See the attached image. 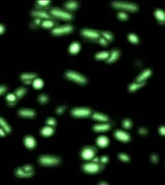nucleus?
<instances>
[{"instance_id":"nucleus-1","label":"nucleus","mask_w":165,"mask_h":185,"mask_svg":"<svg viewBox=\"0 0 165 185\" xmlns=\"http://www.w3.org/2000/svg\"><path fill=\"white\" fill-rule=\"evenodd\" d=\"M38 161L40 165L43 166H55L58 165L61 162L58 157L46 155L40 156Z\"/></svg>"},{"instance_id":"nucleus-2","label":"nucleus","mask_w":165,"mask_h":185,"mask_svg":"<svg viewBox=\"0 0 165 185\" xmlns=\"http://www.w3.org/2000/svg\"><path fill=\"white\" fill-rule=\"evenodd\" d=\"M65 76L70 80L74 81L80 84H85L87 82V79L83 76H82L79 72L74 71H68L65 72Z\"/></svg>"},{"instance_id":"nucleus-3","label":"nucleus","mask_w":165,"mask_h":185,"mask_svg":"<svg viewBox=\"0 0 165 185\" xmlns=\"http://www.w3.org/2000/svg\"><path fill=\"white\" fill-rule=\"evenodd\" d=\"M102 167L99 165L98 162H92L89 163H85L82 165V168L85 172L93 173H96L99 171L101 169Z\"/></svg>"},{"instance_id":"nucleus-4","label":"nucleus","mask_w":165,"mask_h":185,"mask_svg":"<svg viewBox=\"0 0 165 185\" xmlns=\"http://www.w3.org/2000/svg\"><path fill=\"white\" fill-rule=\"evenodd\" d=\"M50 12L55 17L63 19V20H70L72 18V14L67 12V11L61 10V9L52 8L50 10Z\"/></svg>"},{"instance_id":"nucleus-5","label":"nucleus","mask_w":165,"mask_h":185,"mask_svg":"<svg viewBox=\"0 0 165 185\" xmlns=\"http://www.w3.org/2000/svg\"><path fill=\"white\" fill-rule=\"evenodd\" d=\"M112 5L113 6L116 7V8H119L122 9H127V10L129 11H136L138 8V6L134 4L131 3H127V2H112Z\"/></svg>"},{"instance_id":"nucleus-6","label":"nucleus","mask_w":165,"mask_h":185,"mask_svg":"<svg viewBox=\"0 0 165 185\" xmlns=\"http://www.w3.org/2000/svg\"><path fill=\"white\" fill-rule=\"evenodd\" d=\"M73 30V27L71 25H65L61 26H57L51 30V33L55 35H63L65 33H69Z\"/></svg>"},{"instance_id":"nucleus-7","label":"nucleus","mask_w":165,"mask_h":185,"mask_svg":"<svg viewBox=\"0 0 165 185\" xmlns=\"http://www.w3.org/2000/svg\"><path fill=\"white\" fill-rule=\"evenodd\" d=\"M91 112V109L88 108H74L70 113L74 117H86L90 115Z\"/></svg>"},{"instance_id":"nucleus-8","label":"nucleus","mask_w":165,"mask_h":185,"mask_svg":"<svg viewBox=\"0 0 165 185\" xmlns=\"http://www.w3.org/2000/svg\"><path fill=\"white\" fill-rule=\"evenodd\" d=\"M81 32L84 37L89 39H97L99 38V37H100V33H99L98 32L91 29H83L81 30Z\"/></svg>"},{"instance_id":"nucleus-9","label":"nucleus","mask_w":165,"mask_h":185,"mask_svg":"<svg viewBox=\"0 0 165 185\" xmlns=\"http://www.w3.org/2000/svg\"><path fill=\"white\" fill-rule=\"evenodd\" d=\"M94 150L90 147H86L82 150L81 157L85 160H90L94 156Z\"/></svg>"},{"instance_id":"nucleus-10","label":"nucleus","mask_w":165,"mask_h":185,"mask_svg":"<svg viewBox=\"0 0 165 185\" xmlns=\"http://www.w3.org/2000/svg\"><path fill=\"white\" fill-rule=\"evenodd\" d=\"M19 116L23 118H33L35 116L36 113L34 110L32 109H20L18 111Z\"/></svg>"},{"instance_id":"nucleus-11","label":"nucleus","mask_w":165,"mask_h":185,"mask_svg":"<svg viewBox=\"0 0 165 185\" xmlns=\"http://www.w3.org/2000/svg\"><path fill=\"white\" fill-rule=\"evenodd\" d=\"M15 173L16 177H31L34 174V172H28L23 169L22 167H19L16 168Z\"/></svg>"},{"instance_id":"nucleus-12","label":"nucleus","mask_w":165,"mask_h":185,"mask_svg":"<svg viewBox=\"0 0 165 185\" xmlns=\"http://www.w3.org/2000/svg\"><path fill=\"white\" fill-rule=\"evenodd\" d=\"M114 135L117 139H118L123 142H127L128 140H129V138H130L128 133H127L126 132L123 131H121V130L116 131L114 133Z\"/></svg>"},{"instance_id":"nucleus-13","label":"nucleus","mask_w":165,"mask_h":185,"mask_svg":"<svg viewBox=\"0 0 165 185\" xmlns=\"http://www.w3.org/2000/svg\"><path fill=\"white\" fill-rule=\"evenodd\" d=\"M37 78V75L35 73H22L20 76V79L23 83L30 84L32 82V79Z\"/></svg>"},{"instance_id":"nucleus-14","label":"nucleus","mask_w":165,"mask_h":185,"mask_svg":"<svg viewBox=\"0 0 165 185\" xmlns=\"http://www.w3.org/2000/svg\"><path fill=\"white\" fill-rule=\"evenodd\" d=\"M31 15L34 17H37V18H48L50 19L52 17L49 14L45 12L44 11L41 10H34L31 11Z\"/></svg>"},{"instance_id":"nucleus-15","label":"nucleus","mask_w":165,"mask_h":185,"mask_svg":"<svg viewBox=\"0 0 165 185\" xmlns=\"http://www.w3.org/2000/svg\"><path fill=\"white\" fill-rule=\"evenodd\" d=\"M23 141H24V144L26 145V146L28 149H30L34 148L35 144H36L35 140L31 136H26L24 137Z\"/></svg>"},{"instance_id":"nucleus-16","label":"nucleus","mask_w":165,"mask_h":185,"mask_svg":"<svg viewBox=\"0 0 165 185\" xmlns=\"http://www.w3.org/2000/svg\"><path fill=\"white\" fill-rule=\"evenodd\" d=\"M119 54H120L119 51L118 50V49H116V48L114 49V50H112V52H111V53L110 54L109 57L107 58V60H106V62H108V63L114 62V61L116 60L118 57Z\"/></svg>"},{"instance_id":"nucleus-17","label":"nucleus","mask_w":165,"mask_h":185,"mask_svg":"<svg viewBox=\"0 0 165 185\" xmlns=\"http://www.w3.org/2000/svg\"><path fill=\"white\" fill-rule=\"evenodd\" d=\"M151 72H152V71H151L150 69L145 70L142 73H140L137 78H136V82H144V80H145L146 78H148V77L150 76Z\"/></svg>"},{"instance_id":"nucleus-18","label":"nucleus","mask_w":165,"mask_h":185,"mask_svg":"<svg viewBox=\"0 0 165 185\" xmlns=\"http://www.w3.org/2000/svg\"><path fill=\"white\" fill-rule=\"evenodd\" d=\"M0 127L3 129L6 133H10L11 131V128L10 126L8 125L5 119L0 117Z\"/></svg>"},{"instance_id":"nucleus-19","label":"nucleus","mask_w":165,"mask_h":185,"mask_svg":"<svg viewBox=\"0 0 165 185\" xmlns=\"http://www.w3.org/2000/svg\"><path fill=\"white\" fill-rule=\"evenodd\" d=\"M110 125L109 124H101V125H96L93 126V129L96 131H102L109 129Z\"/></svg>"},{"instance_id":"nucleus-20","label":"nucleus","mask_w":165,"mask_h":185,"mask_svg":"<svg viewBox=\"0 0 165 185\" xmlns=\"http://www.w3.org/2000/svg\"><path fill=\"white\" fill-rule=\"evenodd\" d=\"M54 132V130L52 126H46L41 130V135H43L44 136H49L51 135Z\"/></svg>"},{"instance_id":"nucleus-21","label":"nucleus","mask_w":165,"mask_h":185,"mask_svg":"<svg viewBox=\"0 0 165 185\" xmlns=\"http://www.w3.org/2000/svg\"><path fill=\"white\" fill-rule=\"evenodd\" d=\"M79 49H80V45L79 42H74L70 44L69 47V51L71 54H75L79 51Z\"/></svg>"},{"instance_id":"nucleus-22","label":"nucleus","mask_w":165,"mask_h":185,"mask_svg":"<svg viewBox=\"0 0 165 185\" xmlns=\"http://www.w3.org/2000/svg\"><path fill=\"white\" fill-rule=\"evenodd\" d=\"M92 118L96 119H98V120L104 121V122H107L108 121V119H109L108 117L106 116L105 115L99 113L98 112H94L92 114Z\"/></svg>"},{"instance_id":"nucleus-23","label":"nucleus","mask_w":165,"mask_h":185,"mask_svg":"<svg viewBox=\"0 0 165 185\" xmlns=\"http://www.w3.org/2000/svg\"><path fill=\"white\" fill-rule=\"evenodd\" d=\"M96 142L98 146L104 147L108 144V139L105 136H100L96 140Z\"/></svg>"},{"instance_id":"nucleus-24","label":"nucleus","mask_w":165,"mask_h":185,"mask_svg":"<svg viewBox=\"0 0 165 185\" xmlns=\"http://www.w3.org/2000/svg\"><path fill=\"white\" fill-rule=\"evenodd\" d=\"M144 84H145V81H144V82H136L132 83L129 86L128 89H129V91H135L136 88H138L139 87H140V86H143Z\"/></svg>"},{"instance_id":"nucleus-25","label":"nucleus","mask_w":165,"mask_h":185,"mask_svg":"<svg viewBox=\"0 0 165 185\" xmlns=\"http://www.w3.org/2000/svg\"><path fill=\"white\" fill-rule=\"evenodd\" d=\"M64 6L69 10H74L78 6V3L75 1H68L64 4Z\"/></svg>"},{"instance_id":"nucleus-26","label":"nucleus","mask_w":165,"mask_h":185,"mask_svg":"<svg viewBox=\"0 0 165 185\" xmlns=\"http://www.w3.org/2000/svg\"><path fill=\"white\" fill-rule=\"evenodd\" d=\"M6 100L8 102V105H14L15 104L16 100V97L15 94H13V93H10L8 95L6 96Z\"/></svg>"},{"instance_id":"nucleus-27","label":"nucleus","mask_w":165,"mask_h":185,"mask_svg":"<svg viewBox=\"0 0 165 185\" xmlns=\"http://www.w3.org/2000/svg\"><path fill=\"white\" fill-rule=\"evenodd\" d=\"M26 92V89L25 88L23 87H20L18 88H16V89L15 91V95H16V98H18V99H20L23 96V95L25 94Z\"/></svg>"},{"instance_id":"nucleus-28","label":"nucleus","mask_w":165,"mask_h":185,"mask_svg":"<svg viewBox=\"0 0 165 185\" xmlns=\"http://www.w3.org/2000/svg\"><path fill=\"white\" fill-rule=\"evenodd\" d=\"M110 53L107 52V51H103V52H100L97 53L95 55V58L96 59H107V58L109 57Z\"/></svg>"},{"instance_id":"nucleus-29","label":"nucleus","mask_w":165,"mask_h":185,"mask_svg":"<svg viewBox=\"0 0 165 185\" xmlns=\"http://www.w3.org/2000/svg\"><path fill=\"white\" fill-rule=\"evenodd\" d=\"M155 15L156 16V17L158 19V20H160V22H163L164 20V15L163 11L160 9H157L156 11H155Z\"/></svg>"},{"instance_id":"nucleus-30","label":"nucleus","mask_w":165,"mask_h":185,"mask_svg":"<svg viewBox=\"0 0 165 185\" xmlns=\"http://www.w3.org/2000/svg\"><path fill=\"white\" fill-rule=\"evenodd\" d=\"M32 85L35 88H41L43 86V81L40 78H35L32 82Z\"/></svg>"},{"instance_id":"nucleus-31","label":"nucleus","mask_w":165,"mask_h":185,"mask_svg":"<svg viewBox=\"0 0 165 185\" xmlns=\"http://www.w3.org/2000/svg\"><path fill=\"white\" fill-rule=\"evenodd\" d=\"M55 25V22L52 20H44L41 22V26L44 28H51Z\"/></svg>"},{"instance_id":"nucleus-32","label":"nucleus","mask_w":165,"mask_h":185,"mask_svg":"<svg viewBox=\"0 0 165 185\" xmlns=\"http://www.w3.org/2000/svg\"><path fill=\"white\" fill-rule=\"evenodd\" d=\"M38 100L40 103H41V104H45V103H46L48 101V97L47 96V95L44 94V93H42V94L39 95Z\"/></svg>"},{"instance_id":"nucleus-33","label":"nucleus","mask_w":165,"mask_h":185,"mask_svg":"<svg viewBox=\"0 0 165 185\" xmlns=\"http://www.w3.org/2000/svg\"><path fill=\"white\" fill-rule=\"evenodd\" d=\"M128 38H129V40H130L132 42V43L136 44V43H138V37L136 36L135 34L133 33V32H131V33L129 34Z\"/></svg>"},{"instance_id":"nucleus-34","label":"nucleus","mask_w":165,"mask_h":185,"mask_svg":"<svg viewBox=\"0 0 165 185\" xmlns=\"http://www.w3.org/2000/svg\"><path fill=\"white\" fill-rule=\"evenodd\" d=\"M101 34L103 35V37H104L105 39H107V40H108V41L112 40V38H113L112 34L110 32H101Z\"/></svg>"},{"instance_id":"nucleus-35","label":"nucleus","mask_w":165,"mask_h":185,"mask_svg":"<svg viewBox=\"0 0 165 185\" xmlns=\"http://www.w3.org/2000/svg\"><path fill=\"white\" fill-rule=\"evenodd\" d=\"M118 158L120 160L124 162H128L129 160V157L125 153H119Z\"/></svg>"},{"instance_id":"nucleus-36","label":"nucleus","mask_w":165,"mask_h":185,"mask_svg":"<svg viewBox=\"0 0 165 185\" xmlns=\"http://www.w3.org/2000/svg\"><path fill=\"white\" fill-rule=\"evenodd\" d=\"M122 125L125 128H129L131 126V122L129 119H125L122 122Z\"/></svg>"},{"instance_id":"nucleus-37","label":"nucleus","mask_w":165,"mask_h":185,"mask_svg":"<svg viewBox=\"0 0 165 185\" xmlns=\"http://www.w3.org/2000/svg\"><path fill=\"white\" fill-rule=\"evenodd\" d=\"M46 124L48 125V126H53L55 125L56 124V122H55V119L52 118H48L46 120Z\"/></svg>"},{"instance_id":"nucleus-38","label":"nucleus","mask_w":165,"mask_h":185,"mask_svg":"<svg viewBox=\"0 0 165 185\" xmlns=\"http://www.w3.org/2000/svg\"><path fill=\"white\" fill-rule=\"evenodd\" d=\"M37 5L39 6L45 7L48 5V4H50V1H47V0H45V1H41V0H40V1L37 2Z\"/></svg>"},{"instance_id":"nucleus-39","label":"nucleus","mask_w":165,"mask_h":185,"mask_svg":"<svg viewBox=\"0 0 165 185\" xmlns=\"http://www.w3.org/2000/svg\"><path fill=\"white\" fill-rule=\"evenodd\" d=\"M23 169H24L26 171L28 172H34V171H33V168L31 165H26L24 166H23L22 167Z\"/></svg>"},{"instance_id":"nucleus-40","label":"nucleus","mask_w":165,"mask_h":185,"mask_svg":"<svg viewBox=\"0 0 165 185\" xmlns=\"http://www.w3.org/2000/svg\"><path fill=\"white\" fill-rule=\"evenodd\" d=\"M65 106H60L56 109V113L57 114H61L65 109Z\"/></svg>"},{"instance_id":"nucleus-41","label":"nucleus","mask_w":165,"mask_h":185,"mask_svg":"<svg viewBox=\"0 0 165 185\" xmlns=\"http://www.w3.org/2000/svg\"><path fill=\"white\" fill-rule=\"evenodd\" d=\"M118 16L119 18L122 19V20H126L127 19V15L126 13H124V12H122V11H120V12L118 13Z\"/></svg>"},{"instance_id":"nucleus-42","label":"nucleus","mask_w":165,"mask_h":185,"mask_svg":"<svg viewBox=\"0 0 165 185\" xmlns=\"http://www.w3.org/2000/svg\"><path fill=\"white\" fill-rule=\"evenodd\" d=\"M151 160L154 163H157L158 162V156L155 153H153L152 156H151Z\"/></svg>"},{"instance_id":"nucleus-43","label":"nucleus","mask_w":165,"mask_h":185,"mask_svg":"<svg viewBox=\"0 0 165 185\" xmlns=\"http://www.w3.org/2000/svg\"><path fill=\"white\" fill-rule=\"evenodd\" d=\"M138 133H140V134H141V135H145V134H146V133H147V130L145 128H143V127L140 128H139V130H138Z\"/></svg>"},{"instance_id":"nucleus-44","label":"nucleus","mask_w":165,"mask_h":185,"mask_svg":"<svg viewBox=\"0 0 165 185\" xmlns=\"http://www.w3.org/2000/svg\"><path fill=\"white\" fill-rule=\"evenodd\" d=\"M99 42H100V44H104V45L107 44V40L105 39L104 37H99Z\"/></svg>"},{"instance_id":"nucleus-45","label":"nucleus","mask_w":165,"mask_h":185,"mask_svg":"<svg viewBox=\"0 0 165 185\" xmlns=\"http://www.w3.org/2000/svg\"><path fill=\"white\" fill-rule=\"evenodd\" d=\"M107 160H108V158L106 156H102L100 158V161L102 163H103V164H105V163L107 162Z\"/></svg>"},{"instance_id":"nucleus-46","label":"nucleus","mask_w":165,"mask_h":185,"mask_svg":"<svg viewBox=\"0 0 165 185\" xmlns=\"http://www.w3.org/2000/svg\"><path fill=\"white\" fill-rule=\"evenodd\" d=\"M7 88L6 86H0V95L3 94V93H4L6 91Z\"/></svg>"},{"instance_id":"nucleus-47","label":"nucleus","mask_w":165,"mask_h":185,"mask_svg":"<svg viewBox=\"0 0 165 185\" xmlns=\"http://www.w3.org/2000/svg\"><path fill=\"white\" fill-rule=\"evenodd\" d=\"M159 131H160V133H161L162 135H164V126H160V128H159Z\"/></svg>"},{"instance_id":"nucleus-48","label":"nucleus","mask_w":165,"mask_h":185,"mask_svg":"<svg viewBox=\"0 0 165 185\" xmlns=\"http://www.w3.org/2000/svg\"><path fill=\"white\" fill-rule=\"evenodd\" d=\"M6 135V132L0 127V136H4Z\"/></svg>"},{"instance_id":"nucleus-49","label":"nucleus","mask_w":165,"mask_h":185,"mask_svg":"<svg viewBox=\"0 0 165 185\" xmlns=\"http://www.w3.org/2000/svg\"><path fill=\"white\" fill-rule=\"evenodd\" d=\"M4 31V26L2 24H0V35H2Z\"/></svg>"},{"instance_id":"nucleus-50","label":"nucleus","mask_w":165,"mask_h":185,"mask_svg":"<svg viewBox=\"0 0 165 185\" xmlns=\"http://www.w3.org/2000/svg\"><path fill=\"white\" fill-rule=\"evenodd\" d=\"M92 162H98L99 159L98 158H93Z\"/></svg>"},{"instance_id":"nucleus-51","label":"nucleus","mask_w":165,"mask_h":185,"mask_svg":"<svg viewBox=\"0 0 165 185\" xmlns=\"http://www.w3.org/2000/svg\"><path fill=\"white\" fill-rule=\"evenodd\" d=\"M98 184H108V183L105 182H99Z\"/></svg>"}]
</instances>
